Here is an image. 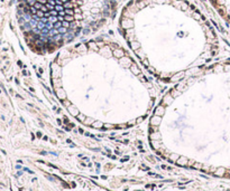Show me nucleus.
Returning <instances> with one entry per match:
<instances>
[{"instance_id":"nucleus-1","label":"nucleus","mask_w":230,"mask_h":191,"mask_svg":"<svg viewBox=\"0 0 230 191\" xmlns=\"http://www.w3.org/2000/svg\"><path fill=\"white\" fill-rule=\"evenodd\" d=\"M119 29L146 65L171 57L187 59L193 68L218 49L212 26L187 0H130L121 10Z\"/></svg>"},{"instance_id":"nucleus-2","label":"nucleus","mask_w":230,"mask_h":191,"mask_svg":"<svg viewBox=\"0 0 230 191\" xmlns=\"http://www.w3.org/2000/svg\"><path fill=\"white\" fill-rule=\"evenodd\" d=\"M120 0H19L25 38L40 54H50L99 30Z\"/></svg>"}]
</instances>
